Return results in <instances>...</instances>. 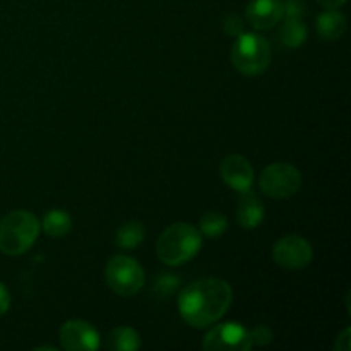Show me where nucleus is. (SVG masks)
<instances>
[{"instance_id": "f257e3e1", "label": "nucleus", "mask_w": 351, "mask_h": 351, "mask_svg": "<svg viewBox=\"0 0 351 351\" xmlns=\"http://www.w3.org/2000/svg\"><path fill=\"white\" fill-rule=\"evenodd\" d=\"M233 302L230 283L219 278H206L185 287L178 295V312L195 329L211 328L228 312Z\"/></svg>"}, {"instance_id": "f03ea898", "label": "nucleus", "mask_w": 351, "mask_h": 351, "mask_svg": "<svg viewBox=\"0 0 351 351\" xmlns=\"http://www.w3.org/2000/svg\"><path fill=\"white\" fill-rule=\"evenodd\" d=\"M202 249V237L191 223H173L167 226L156 242V256L167 266H182L197 256Z\"/></svg>"}, {"instance_id": "7ed1b4c3", "label": "nucleus", "mask_w": 351, "mask_h": 351, "mask_svg": "<svg viewBox=\"0 0 351 351\" xmlns=\"http://www.w3.org/2000/svg\"><path fill=\"white\" fill-rule=\"evenodd\" d=\"M41 225L36 215L26 209H16L0 221V250L5 256H21L36 242Z\"/></svg>"}, {"instance_id": "20e7f679", "label": "nucleus", "mask_w": 351, "mask_h": 351, "mask_svg": "<svg viewBox=\"0 0 351 351\" xmlns=\"http://www.w3.org/2000/svg\"><path fill=\"white\" fill-rule=\"evenodd\" d=\"M271 53L269 41L256 33H242L237 36L232 47V64L240 74L261 75L269 67Z\"/></svg>"}, {"instance_id": "39448f33", "label": "nucleus", "mask_w": 351, "mask_h": 351, "mask_svg": "<svg viewBox=\"0 0 351 351\" xmlns=\"http://www.w3.org/2000/svg\"><path fill=\"white\" fill-rule=\"evenodd\" d=\"M106 285L120 297H134L146 283L143 266L129 256H113L105 267Z\"/></svg>"}, {"instance_id": "423d86ee", "label": "nucleus", "mask_w": 351, "mask_h": 351, "mask_svg": "<svg viewBox=\"0 0 351 351\" xmlns=\"http://www.w3.org/2000/svg\"><path fill=\"white\" fill-rule=\"evenodd\" d=\"M259 187L271 199H290L300 191L302 173L290 163H273L261 171Z\"/></svg>"}, {"instance_id": "0eeeda50", "label": "nucleus", "mask_w": 351, "mask_h": 351, "mask_svg": "<svg viewBox=\"0 0 351 351\" xmlns=\"http://www.w3.org/2000/svg\"><path fill=\"white\" fill-rule=\"evenodd\" d=\"M206 351H249L252 348L249 331L239 322H223L206 332L202 339Z\"/></svg>"}, {"instance_id": "6e6552de", "label": "nucleus", "mask_w": 351, "mask_h": 351, "mask_svg": "<svg viewBox=\"0 0 351 351\" xmlns=\"http://www.w3.org/2000/svg\"><path fill=\"white\" fill-rule=\"evenodd\" d=\"M273 259L280 267L288 271H300L314 259L311 242L300 235L281 237L273 247Z\"/></svg>"}, {"instance_id": "1a4fd4ad", "label": "nucleus", "mask_w": 351, "mask_h": 351, "mask_svg": "<svg viewBox=\"0 0 351 351\" xmlns=\"http://www.w3.org/2000/svg\"><path fill=\"white\" fill-rule=\"evenodd\" d=\"M60 345L67 351H96L101 346V339L89 322L71 319L60 328Z\"/></svg>"}, {"instance_id": "9d476101", "label": "nucleus", "mask_w": 351, "mask_h": 351, "mask_svg": "<svg viewBox=\"0 0 351 351\" xmlns=\"http://www.w3.org/2000/svg\"><path fill=\"white\" fill-rule=\"evenodd\" d=\"M219 171H221V178L228 187H232L233 191L243 192L250 191L254 184V168L252 165L249 163L245 156L242 154H230L223 160L221 167H219Z\"/></svg>"}, {"instance_id": "9b49d317", "label": "nucleus", "mask_w": 351, "mask_h": 351, "mask_svg": "<svg viewBox=\"0 0 351 351\" xmlns=\"http://www.w3.org/2000/svg\"><path fill=\"white\" fill-rule=\"evenodd\" d=\"M245 16L254 29H271L285 17V2L283 0H250Z\"/></svg>"}, {"instance_id": "f8f14e48", "label": "nucleus", "mask_w": 351, "mask_h": 351, "mask_svg": "<svg viewBox=\"0 0 351 351\" xmlns=\"http://www.w3.org/2000/svg\"><path fill=\"white\" fill-rule=\"evenodd\" d=\"M264 219V204L256 194L250 191L243 192V197L240 199L237 206V221L242 228L254 230L263 223Z\"/></svg>"}, {"instance_id": "ddd939ff", "label": "nucleus", "mask_w": 351, "mask_h": 351, "mask_svg": "<svg viewBox=\"0 0 351 351\" xmlns=\"http://www.w3.org/2000/svg\"><path fill=\"white\" fill-rule=\"evenodd\" d=\"M315 29L324 40H339L346 31V17L338 9H326L317 16Z\"/></svg>"}, {"instance_id": "4468645a", "label": "nucleus", "mask_w": 351, "mask_h": 351, "mask_svg": "<svg viewBox=\"0 0 351 351\" xmlns=\"http://www.w3.org/2000/svg\"><path fill=\"white\" fill-rule=\"evenodd\" d=\"M105 348L112 351H137L141 348V336L136 329L120 326L106 336Z\"/></svg>"}, {"instance_id": "2eb2a0df", "label": "nucleus", "mask_w": 351, "mask_h": 351, "mask_svg": "<svg viewBox=\"0 0 351 351\" xmlns=\"http://www.w3.org/2000/svg\"><path fill=\"white\" fill-rule=\"evenodd\" d=\"M41 228L48 237L60 239V237H65L72 230V218L64 209H51L45 215Z\"/></svg>"}, {"instance_id": "dca6fc26", "label": "nucleus", "mask_w": 351, "mask_h": 351, "mask_svg": "<svg viewBox=\"0 0 351 351\" xmlns=\"http://www.w3.org/2000/svg\"><path fill=\"white\" fill-rule=\"evenodd\" d=\"M280 40L285 47L298 48L307 40V26L302 17H287L280 31Z\"/></svg>"}, {"instance_id": "f3484780", "label": "nucleus", "mask_w": 351, "mask_h": 351, "mask_svg": "<svg viewBox=\"0 0 351 351\" xmlns=\"http://www.w3.org/2000/svg\"><path fill=\"white\" fill-rule=\"evenodd\" d=\"M144 235H146V230H144V225L139 221H127L117 230L115 235V243L122 249H136L143 243Z\"/></svg>"}, {"instance_id": "a211bd4d", "label": "nucleus", "mask_w": 351, "mask_h": 351, "mask_svg": "<svg viewBox=\"0 0 351 351\" xmlns=\"http://www.w3.org/2000/svg\"><path fill=\"white\" fill-rule=\"evenodd\" d=\"M226 226H228V221H226L225 216L211 211L202 216L197 230L202 235L209 237V239H216V237H221L226 232Z\"/></svg>"}, {"instance_id": "6ab92c4d", "label": "nucleus", "mask_w": 351, "mask_h": 351, "mask_svg": "<svg viewBox=\"0 0 351 351\" xmlns=\"http://www.w3.org/2000/svg\"><path fill=\"white\" fill-rule=\"evenodd\" d=\"M249 336H250V343H252V346L254 345L267 346L271 341H273V331L264 324L256 326L252 331H249Z\"/></svg>"}, {"instance_id": "aec40b11", "label": "nucleus", "mask_w": 351, "mask_h": 351, "mask_svg": "<svg viewBox=\"0 0 351 351\" xmlns=\"http://www.w3.org/2000/svg\"><path fill=\"white\" fill-rule=\"evenodd\" d=\"M223 29L225 33L232 34V36H239L243 33V23L237 14H230L225 17V23H223Z\"/></svg>"}, {"instance_id": "412c9836", "label": "nucleus", "mask_w": 351, "mask_h": 351, "mask_svg": "<svg viewBox=\"0 0 351 351\" xmlns=\"http://www.w3.org/2000/svg\"><path fill=\"white\" fill-rule=\"evenodd\" d=\"M305 5L302 0H287L285 2V17H302L304 19Z\"/></svg>"}, {"instance_id": "4be33fe9", "label": "nucleus", "mask_w": 351, "mask_h": 351, "mask_svg": "<svg viewBox=\"0 0 351 351\" xmlns=\"http://www.w3.org/2000/svg\"><path fill=\"white\" fill-rule=\"evenodd\" d=\"M178 287V278L175 276H161L156 281V288L161 291V295H170L171 291H175V288Z\"/></svg>"}, {"instance_id": "5701e85b", "label": "nucleus", "mask_w": 351, "mask_h": 351, "mask_svg": "<svg viewBox=\"0 0 351 351\" xmlns=\"http://www.w3.org/2000/svg\"><path fill=\"white\" fill-rule=\"evenodd\" d=\"M335 350H338V351H350L351 350V329L350 328L343 329L341 335L336 338Z\"/></svg>"}, {"instance_id": "b1692460", "label": "nucleus", "mask_w": 351, "mask_h": 351, "mask_svg": "<svg viewBox=\"0 0 351 351\" xmlns=\"http://www.w3.org/2000/svg\"><path fill=\"white\" fill-rule=\"evenodd\" d=\"M10 307V295L7 288L0 283V315L5 314Z\"/></svg>"}, {"instance_id": "393cba45", "label": "nucleus", "mask_w": 351, "mask_h": 351, "mask_svg": "<svg viewBox=\"0 0 351 351\" xmlns=\"http://www.w3.org/2000/svg\"><path fill=\"white\" fill-rule=\"evenodd\" d=\"M319 5H322L324 9H339L346 3V0H315Z\"/></svg>"}, {"instance_id": "a878e982", "label": "nucleus", "mask_w": 351, "mask_h": 351, "mask_svg": "<svg viewBox=\"0 0 351 351\" xmlns=\"http://www.w3.org/2000/svg\"><path fill=\"white\" fill-rule=\"evenodd\" d=\"M36 350H50V351H57V348H55V346H38Z\"/></svg>"}]
</instances>
